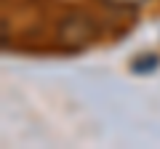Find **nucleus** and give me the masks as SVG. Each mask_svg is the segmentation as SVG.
Segmentation results:
<instances>
[{
  "mask_svg": "<svg viewBox=\"0 0 160 149\" xmlns=\"http://www.w3.org/2000/svg\"><path fill=\"white\" fill-rule=\"evenodd\" d=\"M142 61H144V64H133V69H136V72H139V69H142V72H144V69H155V67L160 64V59H158V56H144Z\"/></svg>",
  "mask_w": 160,
  "mask_h": 149,
  "instance_id": "1",
  "label": "nucleus"
}]
</instances>
